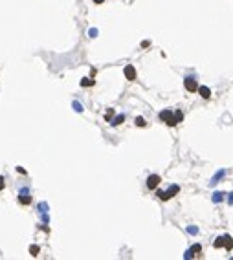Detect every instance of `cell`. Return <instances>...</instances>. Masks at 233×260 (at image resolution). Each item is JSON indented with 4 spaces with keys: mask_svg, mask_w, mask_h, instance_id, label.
Masks as SVG:
<instances>
[{
    "mask_svg": "<svg viewBox=\"0 0 233 260\" xmlns=\"http://www.w3.org/2000/svg\"><path fill=\"white\" fill-rule=\"evenodd\" d=\"M160 119H162V121H165L169 127H175V125H178L175 114H173L171 110H163V112H160Z\"/></svg>",
    "mask_w": 233,
    "mask_h": 260,
    "instance_id": "obj_1",
    "label": "cell"
},
{
    "mask_svg": "<svg viewBox=\"0 0 233 260\" xmlns=\"http://www.w3.org/2000/svg\"><path fill=\"white\" fill-rule=\"evenodd\" d=\"M184 86H185L187 92H198V83H196V79L193 77V75H189V77L184 79Z\"/></svg>",
    "mask_w": 233,
    "mask_h": 260,
    "instance_id": "obj_2",
    "label": "cell"
},
{
    "mask_svg": "<svg viewBox=\"0 0 233 260\" xmlns=\"http://www.w3.org/2000/svg\"><path fill=\"white\" fill-rule=\"evenodd\" d=\"M160 181H162V178L158 176V174H152V176L147 178V187L149 189H156L158 185H160Z\"/></svg>",
    "mask_w": 233,
    "mask_h": 260,
    "instance_id": "obj_3",
    "label": "cell"
},
{
    "mask_svg": "<svg viewBox=\"0 0 233 260\" xmlns=\"http://www.w3.org/2000/svg\"><path fill=\"white\" fill-rule=\"evenodd\" d=\"M123 72H125V77L128 79V81H136V68L132 66V64H127Z\"/></svg>",
    "mask_w": 233,
    "mask_h": 260,
    "instance_id": "obj_4",
    "label": "cell"
},
{
    "mask_svg": "<svg viewBox=\"0 0 233 260\" xmlns=\"http://www.w3.org/2000/svg\"><path fill=\"white\" fill-rule=\"evenodd\" d=\"M200 251H202V246H200V244H195V246H193V247L189 249V251L185 253V258H191V257H195V255H198Z\"/></svg>",
    "mask_w": 233,
    "mask_h": 260,
    "instance_id": "obj_5",
    "label": "cell"
},
{
    "mask_svg": "<svg viewBox=\"0 0 233 260\" xmlns=\"http://www.w3.org/2000/svg\"><path fill=\"white\" fill-rule=\"evenodd\" d=\"M198 93H200L204 99H209V97H211V90L207 88V86H198Z\"/></svg>",
    "mask_w": 233,
    "mask_h": 260,
    "instance_id": "obj_6",
    "label": "cell"
},
{
    "mask_svg": "<svg viewBox=\"0 0 233 260\" xmlns=\"http://www.w3.org/2000/svg\"><path fill=\"white\" fill-rule=\"evenodd\" d=\"M224 247L228 249V251H231V249H233V238L230 236V234H226V236H224Z\"/></svg>",
    "mask_w": 233,
    "mask_h": 260,
    "instance_id": "obj_7",
    "label": "cell"
},
{
    "mask_svg": "<svg viewBox=\"0 0 233 260\" xmlns=\"http://www.w3.org/2000/svg\"><path fill=\"white\" fill-rule=\"evenodd\" d=\"M18 202H20L22 205H29V203H31V198H29L28 194H22V196H18Z\"/></svg>",
    "mask_w": 233,
    "mask_h": 260,
    "instance_id": "obj_8",
    "label": "cell"
},
{
    "mask_svg": "<svg viewBox=\"0 0 233 260\" xmlns=\"http://www.w3.org/2000/svg\"><path fill=\"white\" fill-rule=\"evenodd\" d=\"M123 121H125V116H123V114H121V116H116L112 119V127H118V125H121Z\"/></svg>",
    "mask_w": 233,
    "mask_h": 260,
    "instance_id": "obj_9",
    "label": "cell"
},
{
    "mask_svg": "<svg viewBox=\"0 0 233 260\" xmlns=\"http://www.w3.org/2000/svg\"><path fill=\"white\" fill-rule=\"evenodd\" d=\"M178 191H180V187H178V185H173V187L169 189V191H167V196H169V200H171L173 196H175V194H176Z\"/></svg>",
    "mask_w": 233,
    "mask_h": 260,
    "instance_id": "obj_10",
    "label": "cell"
},
{
    "mask_svg": "<svg viewBox=\"0 0 233 260\" xmlns=\"http://www.w3.org/2000/svg\"><path fill=\"white\" fill-rule=\"evenodd\" d=\"M81 86H85V88H88V86H94V79H90V77H85L81 81Z\"/></svg>",
    "mask_w": 233,
    "mask_h": 260,
    "instance_id": "obj_11",
    "label": "cell"
},
{
    "mask_svg": "<svg viewBox=\"0 0 233 260\" xmlns=\"http://www.w3.org/2000/svg\"><path fill=\"white\" fill-rule=\"evenodd\" d=\"M39 253H41V247L39 246H29V255H31V257H37Z\"/></svg>",
    "mask_w": 233,
    "mask_h": 260,
    "instance_id": "obj_12",
    "label": "cell"
},
{
    "mask_svg": "<svg viewBox=\"0 0 233 260\" xmlns=\"http://www.w3.org/2000/svg\"><path fill=\"white\" fill-rule=\"evenodd\" d=\"M213 246H215L217 249H220L222 246H224V236H219V238L215 240V242H213Z\"/></svg>",
    "mask_w": 233,
    "mask_h": 260,
    "instance_id": "obj_13",
    "label": "cell"
},
{
    "mask_svg": "<svg viewBox=\"0 0 233 260\" xmlns=\"http://www.w3.org/2000/svg\"><path fill=\"white\" fill-rule=\"evenodd\" d=\"M112 117H114V108H108L105 112V119H107V121H110Z\"/></svg>",
    "mask_w": 233,
    "mask_h": 260,
    "instance_id": "obj_14",
    "label": "cell"
},
{
    "mask_svg": "<svg viewBox=\"0 0 233 260\" xmlns=\"http://www.w3.org/2000/svg\"><path fill=\"white\" fill-rule=\"evenodd\" d=\"M134 123L138 125V127H145V125H147V121H145L143 117H136V121H134Z\"/></svg>",
    "mask_w": 233,
    "mask_h": 260,
    "instance_id": "obj_15",
    "label": "cell"
},
{
    "mask_svg": "<svg viewBox=\"0 0 233 260\" xmlns=\"http://www.w3.org/2000/svg\"><path fill=\"white\" fill-rule=\"evenodd\" d=\"M222 196H224L222 192H215L213 194V202H222Z\"/></svg>",
    "mask_w": 233,
    "mask_h": 260,
    "instance_id": "obj_16",
    "label": "cell"
},
{
    "mask_svg": "<svg viewBox=\"0 0 233 260\" xmlns=\"http://www.w3.org/2000/svg\"><path fill=\"white\" fill-rule=\"evenodd\" d=\"M175 117H176V121H178V123H180V121H182V119H184V114H182V112H180V110H176V112H175Z\"/></svg>",
    "mask_w": 233,
    "mask_h": 260,
    "instance_id": "obj_17",
    "label": "cell"
},
{
    "mask_svg": "<svg viewBox=\"0 0 233 260\" xmlns=\"http://www.w3.org/2000/svg\"><path fill=\"white\" fill-rule=\"evenodd\" d=\"M222 176H224V172H222V171H220V172H219V174H217V176H215V178H213V183H217V181H219V179H220Z\"/></svg>",
    "mask_w": 233,
    "mask_h": 260,
    "instance_id": "obj_18",
    "label": "cell"
},
{
    "mask_svg": "<svg viewBox=\"0 0 233 260\" xmlns=\"http://www.w3.org/2000/svg\"><path fill=\"white\" fill-rule=\"evenodd\" d=\"M73 108H75L77 112H83V106H81V104H79V103H73Z\"/></svg>",
    "mask_w": 233,
    "mask_h": 260,
    "instance_id": "obj_19",
    "label": "cell"
},
{
    "mask_svg": "<svg viewBox=\"0 0 233 260\" xmlns=\"http://www.w3.org/2000/svg\"><path fill=\"white\" fill-rule=\"evenodd\" d=\"M4 185H6V179H4V176H0V191L4 189Z\"/></svg>",
    "mask_w": 233,
    "mask_h": 260,
    "instance_id": "obj_20",
    "label": "cell"
},
{
    "mask_svg": "<svg viewBox=\"0 0 233 260\" xmlns=\"http://www.w3.org/2000/svg\"><path fill=\"white\" fill-rule=\"evenodd\" d=\"M149 46H151V42H149V41H143L141 42V48H149Z\"/></svg>",
    "mask_w": 233,
    "mask_h": 260,
    "instance_id": "obj_21",
    "label": "cell"
},
{
    "mask_svg": "<svg viewBox=\"0 0 233 260\" xmlns=\"http://www.w3.org/2000/svg\"><path fill=\"white\" fill-rule=\"evenodd\" d=\"M17 171L20 172V174H26V169H22V167H17Z\"/></svg>",
    "mask_w": 233,
    "mask_h": 260,
    "instance_id": "obj_22",
    "label": "cell"
},
{
    "mask_svg": "<svg viewBox=\"0 0 233 260\" xmlns=\"http://www.w3.org/2000/svg\"><path fill=\"white\" fill-rule=\"evenodd\" d=\"M228 202H230V203H233V192L230 194V198H228Z\"/></svg>",
    "mask_w": 233,
    "mask_h": 260,
    "instance_id": "obj_23",
    "label": "cell"
},
{
    "mask_svg": "<svg viewBox=\"0 0 233 260\" xmlns=\"http://www.w3.org/2000/svg\"><path fill=\"white\" fill-rule=\"evenodd\" d=\"M94 2H96V4H103V2H105V0H94Z\"/></svg>",
    "mask_w": 233,
    "mask_h": 260,
    "instance_id": "obj_24",
    "label": "cell"
}]
</instances>
